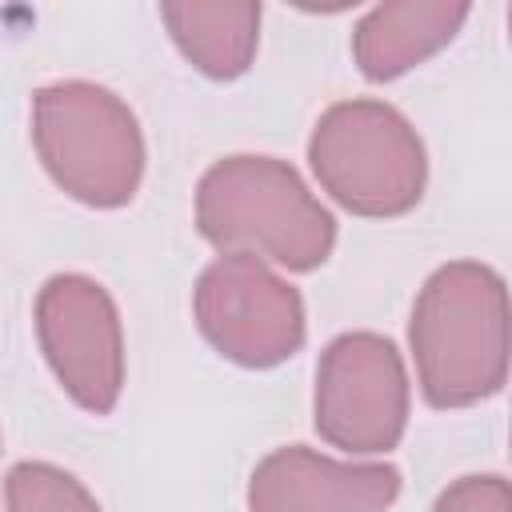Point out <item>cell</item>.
I'll return each mask as SVG.
<instances>
[{
    "label": "cell",
    "mask_w": 512,
    "mask_h": 512,
    "mask_svg": "<svg viewBox=\"0 0 512 512\" xmlns=\"http://www.w3.org/2000/svg\"><path fill=\"white\" fill-rule=\"evenodd\" d=\"M412 360L432 408H468L504 388L508 292L496 268L452 260L436 268L412 304Z\"/></svg>",
    "instance_id": "1"
},
{
    "label": "cell",
    "mask_w": 512,
    "mask_h": 512,
    "mask_svg": "<svg viewBox=\"0 0 512 512\" xmlns=\"http://www.w3.org/2000/svg\"><path fill=\"white\" fill-rule=\"evenodd\" d=\"M196 228L220 252L312 272L332 256L336 220L276 156H224L196 188Z\"/></svg>",
    "instance_id": "2"
},
{
    "label": "cell",
    "mask_w": 512,
    "mask_h": 512,
    "mask_svg": "<svg viewBox=\"0 0 512 512\" xmlns=\"http://www.w3.org/2000/svg\"><path fill=\"white\" fill-rule=\"evenodd\" d=\"M32 144L44 172L88 208H120L144 176L136 112L88 80H56L32 96Z\"/></svg>",
    "instance_id": "3"
},
{
    "label": "cell",
    "mask_w": 512,
    "mask_h": 512,
    "mask_svg": "<svg viewBox=\"0 0 512 512\" xmlns=\"http://www.w3.org/2000/svg\"><path fill=\"white\" fill-rule=\"evenodd\" d=\"M308 164L340 208L376 220L416 208L428 180L416 128L384 100L332 104L308 136Z\"/></svg>",
    "instance_id": "4"
},
{
    "label": "cell",
    "mask_w": 512,
    "mask_h": 512,
    "mask_svg": "<svg viewBox=\"0 0 512 512\" xmlns=\"http://www.w3.org/2000/svg\"><path fill=\"white\" fill-rule=\"evenodd\" d=\"M316 432L352 456L400 444L408 428V372L396 344L380 332L336 336L316 364Z\"/></svg>",
    "instance_id": "5"
},
{
    "label": "cell",
    "mask_w": 512,
    "mask_h": 512,
    "mask_svg": "<svg viewBox=\"0 0 512 512\" xmlns=\"http://www.w3.org/2000/svg\"><path fill=\"white\" fill-rule=\"evenodd\" d=\"M192 312L204 340L244 368H272L304 344L300 292L256 256L220 252L196 280Z\"/></svg>",
    "instance_id": "6"
},
{
    "label": "cell",
    "mask_w": 512,
    "mask_h": 512,
    "mask_svg": "<svg viewBox=\"0 0 512 512\" xmlns=\"http://www.w3.org/2000/svg\"><path fill=\"white\" fill-rule=\"evenodd\" d=\"M40 352L84 412H112L124 388V332L104 284L80 272L52 276L36 296Z\"/></svg>",
    "instance_id": "7"
},
{
    "label": "cell",
    "mask_w": 512,
    "mask_h": 512,
    "mask_svg": "<svg viewBox=\"0 0 512 512\" xmlns=\"http://www.w3.org/2000/svg\"><path fill=\"white\" fill-rule=\"evenodd\" d=\"M400 496V468L332 460L304 444L268 452L248 480V512H384Z\"/></svg>",
    "instance_id": "8"
},
{
    "label": "cell",
    "mask_w": 512,
    "mask_h": 512,
    "mask_svg": "<svg viewBox=\"0 0 512 512\" xmlns=\"http://www.w3.org/2000/svg\"><path fill=\"white\" fill-rule=\"evenodd\" d=\"M460 0H396L376 4L352 32V56L368 80H396L436 56L468 20Z\"/></svg>",
    "instance_id": "9"
},
{
    "label": "cell",
    "mask_w": 512,
    "mask_h": 512,
    "mask_svg": "<svg viewBox=\"0 0 512 512\" xmlns=\"http://www.w3.org/2000/svg\"><path fill=\"white\" fill-rule=\"evenodd\" d=\"M160 20L184 60L212 80L248 72L260 44V4H160Z\"/></svg>",
    "instance_id": "10"
},
{
    "label": "cell",
    "mask_w": 512,
    "mask_h": 512,
    "mask_svg": "<svg viewBox=\"0 0 512 512\" xmlns=\"http://www.w3.org/2000/svg\"><path fill=\"white\" fill-rule=\"evenodd\" d=\"M8 512H100L92 492L64 468L24 460L4 476Z\"/></svg>",
    "instance_id": "11"
},
{
    "label": "cell",
    "mask_w": 512,
    "mask_h": 512,
    "mask_svg": "<svg viewBox=\"0 0 512 512\" xmlns=\"http://www.w3.org/2000/svg\"><path fill=\"white\" fill-rule=\"evenodd\" d=\"M432 512H512V496H508V480L496 476V472H484V476H460L452 480Z\"/></svg>",
    "instance_id": "12"
}]
</instances>
